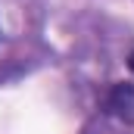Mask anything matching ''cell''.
Instances as JSON below:
<instances>
[{
	"label": "cell",
	"instance_id": "obj_1",
	"mask_svg": "<svg viewBox=\"0 0 134 134\" xmlns=\"http://www.w3.org/2000/svg\"><path fill=\"white\" fill-rule=\"evenodd\" d=\"M106 109H109L115 119L134 122V84H115V87L106 94Z\"/></svg>",
	"mask_w": 134,
	"mask_h": 134
},
{
	"label": "cell",
	"instance_id": "obj_2",
	"mask_svg": "<svg viewBox=\"0 0 134 134\" xmlns=\"http://www.w3.org/2000/svg\"><path fill=\"white\" fill-rule=\"evenodd\" d=\"M128 66H131V72H134V53H131V56H128Z\"/></svg>",
	"mask_w": 134,
	"mask_h": 134
}]
</instances>
